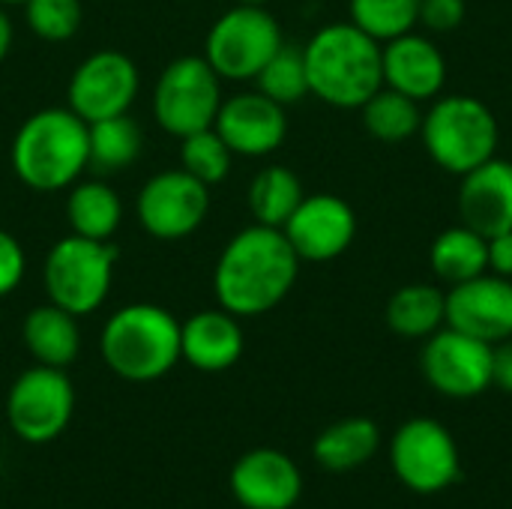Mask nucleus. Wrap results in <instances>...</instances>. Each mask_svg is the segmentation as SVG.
Instances as JSON below:
<instances>
[{"mask_svg":"<svg viewBox=\"0 0 512 509\" xmlns=\"http://www.w3.org/2000/svg\"><path fill=\"white\" fill-rule=\"evenodd\" d=\"M75 414V387L66 369L30 366L6 396V423L24 444H48L66 432Z\"/></svg>","mask_w":512,"mask_h":509,"instance_id":"nucleus-9","label":"nucleus"},{"mask_svg":"<svg viewBox=\"0 0 512 509\" xmlns=\"http://www.w3.org/2000/svg\"><path fill=\"white\" fill-rule=\"evenodd\" d=\"M9 48H12V21H9V15L0 9V60L9 54Z\"/></svg>","mask_w":512,"mask_h":509,"instance_id":"nucleus-37","label":"nucleus"},{"mask_svg":"<svg viewBox=\"0 0 512 509\" xmlns=\"http://www.w3.org/2000/svg\"><path fill=\"white\" fill-rule=\"evenodd\" d=\"M117 255V246L108 240H87L78 234L57 240L42 264L48 303L75 318L96 312L111 294Z\"/></svg>","mask_w":512,"mask_h":509,"instance_id":"nucleus-6","label":"nucleus"},{"mask_svg":"<svg viewBox=\"0 0 512 509\" xmlns=\"http://www.w3.org/2000/svg\"><path fill=\"white\" fill-rule=\"evenodd\" d=\"M0 3H24V0H0Z\"/></svg>","mask_w":512,"mask_h":509,"instance_id":"nucleus-39","label":"nucleus"},{"mask_svg":"<svg viewBox=\"0 0 512 509\" xmlns=\"http://www.w3.org/2000/svg\"><path fill=\"white\" fill-rule=\"evenodd\" d=\"M384 318L402 339H429L447 324V291L426 282L405 285L387 300Z\"/></svg>","mask_w":512,"mask_h":509,"instance_id":"nucleus-23","label":"nucleus"},{"mask_svg":"<svg viewBox=\"0 0 512 509\" xmlns=\"http://www.w3.org/2000/svg\"><path fill=\"white\" fill-rule=\"evenodd\" d=\"M309 93L333 108H363L384 87L381 42L357 24H327L306 45Z\"/></svg>","mask_w":512,"mask_h":509,"instance_id":"nucleus-2","label":"nucleus"},{"mask_svg":"<svg viewBox=\"0 0 512 509\" xmlns=\"http://www.w3.org/2000/svg\"><path fill=\"white\" fill-rule=\"evenodd\" d=\"M465 15V0H420V24L432 33H453Z\"/></svg>","mask_w":512,"mask_h":509,"instance_id":"nucleus-33","label":"nucleus"},{"mask_svg":"<svg viewBox=\"0 0 512 509\" xmlns=\"http://www.w3.org/2000/svg\"><path fill=\"white\" fill-rule=\"evenodd\" d=\"M24 18L33 36L45 42H66L81 27V0H24Z\"/></svg>","mask_w":512,"mask_h":509,"instance_id":"nucleus-32","label":"nucleus"},{"mask_svg":"<svg viewBox=\"0 0 512 509\" xmlns=\"http://www.w3.org/2000/svg\"><path fill=\"white\" fill-rule=\"evenodd\" d=\"M489 273L512 279V228L489 237Z\"/></svg>","mask_w":512,"mask_h":509,"instance_id":"nucleus-35","label":"nucleus"},{"mask_svg":"<svg viewBox=\"0 0 512 509\" xmlns=\"http://www.w3.org/2000/svg\"><path fill=\"white\" fill-rule=\"evenodd\" d=\"M492 384L512 393V339L492 345Z\"/></svg>","mask_w":512,"mask_h":509,"instance_id":"nucleus-36","label":"nucleus"},{"mask_svg":"<svg viewBox=\"0 0 512 509\" xmlns=\"http://www.w3.org/2000/svg\"><path fill=\"white\" fill-rule=\"evenodd\" d=\"M123 204L120 195L105 180H84L72 186L66 198V222L72 234L87 240H111L120 228Z\"/></svg>","mask_w":512,"mask_h":509,"instance_id":"nucleus-24","label":"nucleus"},{"mask_svg":"<svg viewBox=\"0 0 512 509\" xmlns=\"http://www.w3.org/2000/svg\"><path fill=\"white\" fill-rule=\"evenodd\" d=\"M237 3H246V6H264L267 0H237Z\"/></svg>","mask_w":512,"mask_h":509,"instance_id":"nucleus-38","label":"nucleus"},{"mask_svg":"<svg viewBox=\"0 0 512 509\" xmlns=\"http://www.w3.org/2000/svg\"><path fill=\"white\" fill-rule=\"evenodd\" d=\"M21 339L39 366L69 369L81 351L78 318L54 303H42L27 312V318L21 324Z\"/></svg>","mask_w":512,"mask_h":509,"instance_id":"nucleus-21","label":"nucleus"},{"mask_svg":"<svg viewBox=\"0 0 512 509\" xmlns=\"http://www.w3.org/2000/svg\"><path fill=\"white\" fill-rule=\"evenodd\" d=\"M258 90L270 96L279 105H294L303 96H309V75H306V57L303 45L282 42L279 51L264 63V69L255 75Z\"/></svg>","mask_w":512,"mask_h":509,"instance_id":"nucleus-29","label":"nucleus"},{"mask_svg":"<svg viewBox=\"0 0 512 509\" xmlns=\"http://www.w3.org/2000/svg\"><path fill=\"white\" fill-rule=\"evenodd\" d=\"M384 87L399 90L417 102L438 99L447 81V60L441 48L420 33H402L381 45Z\"/></svg>","mask_w":512,"mask_h":509,"instance_id":"nucleus-18","label":"nucleus"},{"mask_svg":"<svg viewBox=\"0 0 512 509\" xmlns=\"http://www.w3.org/2000/svg\"><path fill=\"white\" fill-rule=\"evenodd\" d=\"M213 129L222 135L234 156L258 159L282 147L288 135V114L285 105L273 102L261 90L237 93L231 99H222Z\"/></svg>","mask_w":512,"mask_h":509,"instance_id":"nucleus-17","label":"nucleus"},{"mask_svg":"<svg viewBox=\"0 0 512 509\" xmlns=\"http://www.w3.org/2000/svg\"><path fill=\"white\" fill-rule=\"evenodd\" d=\"M381 447V429L369 417H345L330 423L312 444L318 468L330 474H348L363 468Z\"/></svg>","mask_w":512,"mask_h":509,"instance_id":"nucleus-22","label":"nucleus"},{"mask_svg":"<svg viewBox=\"0 0 512 509\" xmlns=\"http://www.w3.org/2000/svg\"><path fill=\"white\" fill-rule=\"evenodd\" d=\"M219 105H222V78L204 60V54L177 57L156 78L153 117L165 132L177 138L210 129L216 123Z\"/></svg>","mask_w":512,"mask_h":509,"instance_id":"nucleus-8","label":"nucleus"},{"mask_svg":"<svg viewBox=\"0 0 512 509\" xmlns=\"http://www.w3.org/2000/svg\"><path fill=\"white\" fill-rule=\"evenodd\" d=\"M27 270V255L21 249V243L0 228V297H9L18 282L24 279Z\"/></svg>","mask_w":512,"mask_h":509,"instance_id":"nucleus-34","label":"nucleus"},{"mask_svg":"<svg viewBox=\"0 0 512 509\" xmlns=\"http://www.w3.org/2000/svg\"><path fill=\"white\" fill-rule=\"evenodd\" d=\"M282 27L264 6L237 3L222 12L204 39V60L228 81H255L282 45Z\"/></svg>","mask_w":512,"mask_h":509,"instance_id":"nucleus-7","label":"nucleus"},{"mask_svg":"<svg viewBox=\"0 0 512 509\" xmlns=\"http://www.w3.org/2000/svg\"><path fill=\"white\" fill-rule=\"evenodd\" d=\"M87 144H90L87 168H93L99 177H111L126 171L138 159L144 138L129 114H117L87 123Z\"/></svg>","mask_w":512,"mask_h":509,"instance_id":"nucleus-26","label":"nucleus"},{"mask_svg":"<svg viewBox=\"0 0 512 509\" xmlns=\"http://www.w3.org/2000/svg\"><path fill=\"white\" fill-rule=\"evenodd\" d=\"M87 156V123L69 105L30 114L12 141V171L36 192L72 186L87 171Z\"/></svg>","mask_w":512,"mask_h":509,"instance_id":"nucleus-3","label":"nucleus"},{"mask_svg":"<svg viewBox=\"0 0 512 509\" xmlns=\"http://www.w3.org/2000/svg\"><path fill=\"white\" fill-rule=\"evenodd\" d=\"M210 186L186 174L183 168L159 171L153 174L138 198H135V216L141 228L156 240H183L195 234L210 210Z\"/></svg>","mask_w":512,"mask_h":509,"instance_id":"nucleus-11","label":"nucleus"},{"mask_svg":"<svg viewBox=\"0 0 512 509\" xmlns=\"http://www.w3.org/2000/svg\"><path fill=\"white\" fill-rule=\"evenodd\" d=\"M420 369L441 396L474 399L492 387V345L444 324L426 339Z\"/></svg>","mask_w":512,"mask_h":509,"instance_id":"nucleus-12","label":"nucleus"},{"mask_svg":"<svg viewBox=\"0 0 512 509\" xmlns=\"http://www.w3.org/2000/svg\"><path fill=\"white\" fill-rule=\"evenodd\" d=\"M228 489L243 509H294L303 495V474L288 453L255 447L231 465Z\"/></svg>","mask_w":512,"mask_h":509,"instance_id":"nucleus-15","label":"nucleus"},{"mask_svg":"<svg viewBox=\"0 0 512 509\" xmlns=\"http://www.w3.org/2000/svg\"><path fill=\"white\" fill-rule=\"evenodd\" d=\"M351 24L378 42H390L420 24V0H351Z\"/></svg>","mask_w":512,"mask_h":509,"instance_id":"nucleus-30","label":"nucleus"},{"mask_svg":"<svg viewBox=\"0 0 512 509\" xmlns=\"http://www.w3.org/2000/svg\"><path fill=\"white\" fill-rule=\"evenodd\" d=\"M300 258L282 228L249 225L237 231L213 273V291L225 312L237 318H258L276 309L294 288Z\"/></svg>","mask_w":512,"mask_h":509,"instance_id":"nucleus-1","label":"nucleus"},{"mask_svg":"<svg viewBox=\"0 0 512 509\" xmlns=\"http://www.w3.org/2000/svg\"><path fill=\"white\" fill-rule=\"evenodd\" d=\"M462 225L486 240L512 228V162L492 156L474 171L462 174L459 186Z\"/></svg>","mask_w":512,"mask_h":509,"instance_id":"nucleus-19","label":"nucleus"},{"mask_svg":"<svg viewBox=\"0 0 512 509\" xmlns=\"http://www.w3.org/2000/svg\"><path fill=\"white\" fill-rule=\"evenodd\" d=\"M447 327L489 345L512 339V279L486 270L468 282L450 285Z\"/></svg>","mask_w":512,"mask_h":509,"instance_id":"nucleus-16","label":"nucleus"},{"mask_svg":"<svg viewBox=\"0 0 512 509\" xmlns=\"http://www.w3.org/2000/svg\"><path fill=\"white\" fill-rule=\"evenodd\" d=\"M231 162L234 153L213 126L180 138V168L204 186L222 183L231 171Z\"/></svg>","mask_w":512,"mask_h":509,"instance_id":"nucleus-31","label":"nucleus"},{"mask_svg":"<svg viewBox=\"0 0 512 509\" xmlns=\"http://www.w3.org/2000/svg\"><path fill=\"white\" fill-rule=\"evenodd\" d=\"M390 465L399 483L417 495L447 492L462 474L456 438L432 417H414L396 429L390 441Z\"/></svg>","mask_w":512,"mask_h":509,"instance_id":"nucleus-10","label":"nucleus"},{"mask_svg":"<svg viewBox=\"0 0 512 509\" xmlns=\"http://www.w3.org/2000/svg\"><path fill=\"white\" fill-rule=\"evenodd\" d=\"M426 153L450 174H468L498 153V120L477 96H441L423 114L420 126Z\"/></svg>","mask_w":512,"mask_h":509,"instance_id":"nucleus-5","label":"nucleus"},{"mask_svg":"<svg viewBox=\"0 0 512 509\" xmlns=\"http://www.w3.org/2000/svg\"><path fill=\"white\" fill-rule=\"evenodd\" d=\"M138 84L141 78L132 57L114 48H102L78 63L69 78L66 102L84 123H96L105 117L129 114L138 96Z\"/></svg>","mask_w":512,"mask_h":509,"instance_id":"nucleus-13","label":"nucleus"},{"mask_svg":"<svg viewBox=\"0 0 512 509\" xmlns=\"http://www.w3.org/2000/svg\"><path fill=\"white\" fill-rule=\"evenodd\" d=\"M360 111H363L366 132L375 135L378 141H387V144L408 141L423 126L420 102L399 93V90H390V87H381Z\"/></svg>","mask_w":512,"mask_h":509,"instance_id":"nucleus-28","label":"nucleus"},{"mask_svg":"<svg viewBox=\"0 0 512 509\" xmlns=\"http://www.w3.org/2000/svg\"><path fill=\"white\" fill-rule=\"evenodd\" d=\"M429 264L432 273L447 285L468 282L489 270V240L468 225L447 228L435 237L429 249Z\"/></svg>","mask_w":512,"mask_h":509,"instance_id":"nucleus-25","label":"nucleus"},{"mask_svg":"<svg viewBox=\"0 0 512 509\" xmlns=\"http://www.w3.org/2000/svg\"><path fill=\"white\" fill-rule=\"evenodd\" d=\"M306 198L300 177L285 165H267L249 183V210L258 225L282 228Z\"/></svg>","mask_w":512,"mask_h":509,"instance_id":"nucleus-27","label":"nucleus"},{"mask_svg":"<svg viewBox=\"0 0 512 509\" xmlns=\"http://www.w3.org/2000/svg\"><path fill=\"white\" fill-rule=\"evenodd\" d=\"M300 261H333L354 243L357 216L348 201L330 192L306 195L291 219L282 225Z\"/></svg>","mask_w":512,"mask_h":509,"instance_id":"nucleus-14","label":"nucleus"},{"mask_svg":"<svg viewBox=\"0 0 512 509\" xmlns=\"http://www.w3.org/2000/svg\"><path fill=\"white\" fill-rule=\"evenodd\" d=\"M243 327L240 318L219 309H201L180 324V360L192 369L216 375L228 372L243 357Z\"/></svg>","mask_w":512,"mask_h":509,"instance_id":"nucleus-20","label":"nucleus"},{"mask_svg":"<svg viewBox=\"0 0 512 509\" xmlns=\"http://www.w3.org/2000/svg\"><path fill=\"white\" fill-rule=\"evenodd\" d=\"M99 351L117 378L159 381L180 363V321L165 306L129 303L105 321Z\"/></svg>","mask_w":512,"mask_h":509,"instance_id":"nucleus-4","label":"nucleus"}]
</instances>
